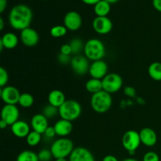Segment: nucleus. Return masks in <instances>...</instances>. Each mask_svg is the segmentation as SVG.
Listing matches in <instances>:
<instances>
[{
	"instance_id": "obj_1",
	"label": "nucleus",
	"mask_w": 161,
	"mask_h": 161,
	"mask_svg": "<svg viewBox=\"0 0 161 161\" xmlns=\"http://www.w3.org/2000/svg\"><path fill=\"white\" fill-rule=\"evenodd\" d=\"M32 17V11L29 6L25 4L16 5L9 14V23L14 29L21 31L29 28Z\"/></svg>"
},
{
	"instance_id": "obj_2",
	"label": "nucleus",
	"mask_w": 161,
	"mask_h": 161,
	"mask_svg": "<svg viewBox=\"0 0 161 161\" xmlns=\"http://www.w3.org/2000/svg\"><path fill=\"white\" fill-rule=\"evenodd\" d=\"M112 105H113V98L111 94L103 90L94 94L91 97V108L97 113H106L111 108Z\"/></svg>"
},
{
	"instance_id": "obj_3",
	"label": "nucleus",
	"mask_w": 161,
	"mask_h": 161,
	"mask_svg": "<svg viewBox=\"0 0 161 161\" xmlns=\"http://www.w3.org/2000/svg\"><path fill=\"white\" fill-rule=\"evenodd\" d=\"M74 148L72 140L67 138H61L52 143L50 149L53 158H67L71 155Z\"/></svg>"
},
{
	"instance_id": "obj_4",
	"label": "nucleus",
	"mask_w": 161,
	"mask_h": 161,
	"mask_svg": "<svg viewBox=\"0 0 161 161\" xmlns=\"http://www.w3.org/2000/svg\"><path fill=\"white\" fill-rule=\"evenodd\" d=\"M84 54L88 60L95 61L102 60L105 54V47L103 42L97 39H91L85 43Z\"/></svg>"
},
{
	"instance_id": "obj_5",
	"label": "nucleus",
	"mask_w": 161,
	"mask_h": 161,
	"mask_svg": "<svg viewBox=\"0 0 161 161\" xmlns=\"http://www.w3.org/2000/svg\"><path fill=\"white\" fill-rule=\"evenodd\" d=\"M58 112L61 119L72 122L80 117L82 113V107L78 102L70 99L65 101L58 108Z\"/></svg>"
},
{
	"instance_id": "obj_6",
	"label": "nucleus",
	"mask_w": 161,
	"mask_h": 161,
	"mask_svg": "<svg viewBox=\"0 0 161 161\" xmlns=\"http://www.w3.org/2000/svg\"><path fill=\"white\" fill-rule=\"evenodd\" d=\"M141 143L139 132L136 131V130H127L124 133L122 138L123 146L130 154H134V153L140 146Z\"/></svg>"
},
{
	"instance_id": "obj_7",
	"label": "nucleus",
	"mask_w": 161,
	"mask_h": 161,
	"mask_svg": "<svg viewBox=\"0 0 161 161\" xmlns=\"http://www.w3.org/2000/svg\"><path fill=\"white\" fill-rule=\"evenodd\" d=\"M123 80L122 77L117 73H109L102 80L103 91L114 94L118 92L122 88Z\"/></svg>"
},
{
	"instance_id": "obj_8",
	"label": "nucleus",
	"mask_w": 161,
	"mask_h": 161,
	"mask_svg": "<svg viewBox=\"0 0 161 161\" xmlns=\"http://www.w3.org/2000/svg\"><path fill=\"white\" fill-rule=\"evenodd\" d=\"M70 64L72 71L78 75H83L89 72L91 66L86 56H82L80 54L72 58Z\"/></svg>"
},
{
	"instance_id": "obj_9",
	"label": "nucleus",
	"mask_w": 161,
	"mask_h": 161,
	"mask_svg": "<svg viewBox=\"0 0 161 161\" xmlns=\"http://www.w3.org/2000/svg\"><path fill=\"white\" fill-rule=\"evenodd\" d=\"M20 93L17 87L6 86L1 88V98L6 105H16L19 102Z\"/></svg>"
},
{
	"instance_id": "obj_10",
	"label": "nucleus",
	"mask_w": 161,
	"mask_h": 161,
	"mask_svg": "<svg viewBox=\"0 0 161 161\" xmlns=\"http://www.w3.org/2000/svg\"><path fill=\"white\" fill-rule=\"evenodd\" d=\"M108 64L103 60L93 61L90 66L89 74L91 78L103 80L108 75Z\"/></svg>"
},
{
	"instance_id": "obj_11",
	"label": "nucleus",
	"mask_w": 161,
	"mask_h": 161,
	"mask_svg": "<svg viewBox=\"0 0 161 161\" xmlns=\"http://www.w3.org/2000/svg\"><path fill=\"white\" fill-rule=\"evenodd\" d=\"M20 116V112L16 105H5L1 111V119L7 123L8 125H13L17 122Z\"/></svg>"
},
{
	"instance_id": "obj_12",
	"label": "nucleus",
	"mask_w": 161,
	"mask_h": 161,
	"mask_svg": "<svg viewBox=\"0 0 161 161\" xmlns=\"http://www.w3.org/2000/svg\"><path fill=\"white\" fill-rule=\"evenodd\" d=\"M94 31L100 35H106L113 29V22L108 17H96L92 23Z\"/></svg>"
},
{
	"instance_id": "obj_13",
	"label": "nucleus",
	"mask_w": 161,
	"mask_h": 161,
	"mask_svg": "<svg viewBox=\"0 0 161 161\" xmlns=\"http://www.w3.org/2000/svg\"><path fill=\"white\" fill-rule=\"evenodd\" d=\"M82 23L81 15L75 11H69L64 17V25L69 31H75L79 30L81 28Z\"/></svg>"
},
{
	"instance_id": "obj_14",
	"label": "nucleus",
	"mask_w": 161,
	"mask_h": 161,
	"mask_svg": "<svg viewBox=\"0 0 161 161\" xmlns=\"http://www.w3.org/2000/svg\"><path fill=\"white\" fill-rule=\"evenodd\" d=\"M20 40L26 47H32L39 43V36L37 31L29 27L20 31Z\"/></svg>"
},
{
	"instance_id": "obj_15",
	"label": "nucleus",
	"mask_w": 161,
	"mask_h": 161,
	"mask_svg": "<svg viewBox=\"0 0 161 161\" xmlns=\"http://www.w3.org/2000/svg\"><path fill=\"white\" fill-rule=\"evenodd\" d=\"M69 161H95L92 153L84 147H76L69 156Z\"/></svg>"
},
{
	"instance_id": "obj_16",
	"label": "nucleus",
	"mask_w": 161,
	"mask_h": 161,
	"mask_svg": "<svg viewBox=\"0 0 161 161\" xmlns=\"http://www.w3.org/2000/svg\"><path fill=\"white\" fill-rule=\"evenodd\" d=\"M141 142L148 147H153L157 142V135L154 130L149 127H145L139 131Z\"/></svg>"
},
{
	"instance_id": "obj_17",
	"label": "nucleus",
	"mask_w": 161,
	"mask_h": 161,
	"mask_svg": "<svg viewBox=\"0 0 161 161\" xmlns=\"http://www.w3.org/2000/svg\"><path fill=\"white\" fill-rule=\"evenodd\" d=\"M31 127L32 130L42 134L45 133L46 130L48 128V119L43 114H36L31 119Z\"/></svg>"
},
{
	"instance_id": "obj_18",
	"label": "nucleus",
	"mask_w": 161,
	"mask_h": 161,
	"mask_svg": "<svg viewBox=\"0 0 161 161\" xmlns=\"http://www.w3.org/2000/svg\"><path fill=\"white\" fill-rule=\"evenodd\" d=\"M11 131L14 136L20 138H26L30 133V126L23 120H17L11 125Z\"/></svg>"
},
{
	"instance_id": "obj_19",
	"label": "nucleus",
	"mask_w": 161,
	"mask_h": 161,
	"mask_svg": "<svg viewBox=\"0 0 161 161\" xmlns=\"http://www.w3.org/2000/svg\"><path fill=\"white\" fill-rule=\"evenodd\" d=\"M55 129V131L58 136L64 137L68 136L72 131V124L71 121L66 120V119H61L57 121L53 125Z\"/></svg>"
},
{
	"instance_id": "obj_20",
	"label": "nucleus",
	"mask_w": 161,
	"mask_h": 161,
	"mask_svg": "<svg viewBox=\"0 0 161 161\" xmlns=\"http://www.w3.org/2000/svg\"><path fill=\"white\" fill-rule=\"evenodd\" d=\"M18 44V37L13 32H7L0 39V49L1 51L3 48L12 50Z\"/></svg>"
},
{
	"instance_id": "obj_21",
	"label": "nucleus",
	"mask_w": 161,
	"mask_h": 161,
	"mask_svg": "<svg viewBox=\"0 0 161 161\" xmlns=\"http://www.w3.org/2000/svg\"><path fill=\"white\" fill-rule=\"evenodd\" d=\"M66 98L64 93L59 90H53L48 94V102L50 105L59 108L65 102Z\"/></svg>"
},
{
	"instance_id": "obj_22",
	"label": "nucleus",
	"mask_w": 161,
	"mask_h": 161,
	"mask_svg": "<svg viewBox=\"0 0 161 161\" xmlns=\"http://www.w3.org/2000/svg\"><path fill=\"white\" fill-rule=\"evenodd\" d=\"M94 10L97 17H107L111 10V6L108 2L101 0L97 4L94 5Z\"/></svg>"
},
{
	"instance_id": "obj_23",
	"label": "nucleus",
	"mask_w": 161,
	"mask_h": 161,
	"mask_svg": "<svg viewBox=\"0 0 161 161\" xmlns=\"http://www.w3.org/2000/svg\"><path fill=\"white\" fill-rule=\"evenodd\" d=\"M85 88L88 92L91 93V94H96V93L99 92V91L103 90V86H102V80H97V79L91 78L85 84Z\"/></svg>"
},
{
	"instance_id": "obj_24",
	"label": "nucleus",
	"mask_w": 161,
	"mask_h": 161,
	"mask_svg": "<svg viewBox=\"0 0 161 161\" xmlns=\"http://www.w3.org/2000/svg\"><path fill=\"white\" fill-rule=\"evenodd\" d=\"M149 75L155 81H161V63L153 62L148 69Z\"/></svg>"
},
{
	"instance_id": "obj_25",
	"label": "nucleus",
	"mask_w": 161,
	"mask_h": 161,
	"mask_svg": "<svg viewBox=\"0 0 161 161\" xmlns=\"http://www.w3.org/2000/svg\"><path fill=\"white\" fill-rule=\"evenodd\" d=\"M16 161H39L38 154L31 150H24L18 154Z\"/></svg>"
},
{
	"instance_id": "obj_26",
	"label": "nucleus",
	"mask_w": 161,
	"mask_h": 161,
	"mask_svg": "<svg viewBox=\"0 0 161 161\" xmlns=\"http://www.w3.org/2000/svg\"><path fill=\"white\" fill-rule=\"evenodd\" d=\"M18 104L23 108H30L34 104V97L29 93H23L20 94Z\"/></svg>"
},
{
	"instance_id": "obj_27",
	"label": "nucleus",
	"mask_w": 161,
	"mask_h": 161,
	"mask_svg": "<svg viewBox=\"0 0 161 161\" xmlns=\"http://www.w3.org/2000/svg\"><path fill=\"white\" fill-rule=\"evenodd\" d=\"M41 135H42L41 134L38 133V132L35 131V130L30 131L28 136L26 137V142L28 146H31V147L38 146L40 143L41 139H42Z\"/></svg>"
},
{
	"instance_id": "obj_28",
	"label": "nucleus",
	"mask_w": 161,
	"mask_h": 161,
	"mask_svg": "<svg viewBox=\"0 0 161 161\" xmlns=\"http://www.w3.org/2000/svg\"><path fill=\"white\" fill-rule=\"evenodd\" d=\"M69 44H70L71 48H72V54L79 55V53L82 50H84L85 44H83V41L80 39H78V38H75V39H72Z\"/></svg>"
},
{
	"instance_id": "obj_29",
	"label": "nucleus",
	"mask_w": 161,
	"mask_h": 161,
	"mask_svg": "<svg viewBox=\"0 0 161 161\" xmlns=\"http://www.w3.org/2000/svg\"><path fill=\"white\" fill-rule=\"evenodd\" d=\"M68 29L64 25H56L50 29V36L53 38H61L67 33Z\"/></svg>"
},
{
	"instance_id": "obj_30",
	"label": "nucleus",
	"mask_w": 161,
	"mask_h": 161,
	"mask_svg": "<svg viewBox=\"0 0 161 161\" xmlns=\"http://www.w3.org/2000/svg\"><path fill=\"white\" fill-rule=\"evenodd\" d=\"M42 114H43L47 119H51V118H53L54 116H56L57 115L59 114V112H58V108L48 104V105H46L43 108V109H42Z\"/></svg>"
},
{
	"instance_id": "obj_31",
	"label": "nucleus",
	"mask_w": 161,
	"mask_h": 161,
	"mask_svg": "<svg viewBox=\"0 0 161 161\" xmlns=\"http://www.w3.org/2000/svg\"><path fill=\"white\" fill-rule=\"evenodd\" d=\"M38 157H39V161H50L52 160V158H53L51 151L46 149H42L38 153Z\"/></svg>"
},
{
	"instance_id": "obj_32",
	"label": "nucleus",
	"mask_w": 161,
	"mask_h": 161,
	"mask_svg": "<svg viewBox=\"0 0 161 161\" xmlns=\"http://www.w3.org/2000/svg\"><path fill=\"white\" fill-rule=\"evenodd\" d=\"M9 80V75L6 69L3 67L0 68V86L2 88L6 86Z\"/></svg>"
},
{
	"instance_id": "obj_33",
	"label": "nucleus",
	"mask_w": 161,
	"mask_h": 161,
	"mask_svg": "<svg viewBox=\"0 0 161 161\" xmlns=\"http://www.w3.org/2000/svg\"><path fill=\"white\" fill-rule=\"evenodd\" d=\"M142 161H160V157L157 153L149 151L145 154Z\"/></svg>"
},
{
	"instance_id": "obj_34",
	"label": "nucleus",
	"mask_w": 161,
	"mask_h": 161,
	"mask_svg": "<svg viewBox=\"0 0 161 161\" xmlns=\"http://www.w3.org/2000/svg\"><path fill=\"white\" fill-rule=\"evenodd\" d=\"M58 60L61 64H68L71 63L72 58H70V55H64L62 53H59L58 57Z\"/></svg>"
},
{
	"instance_id": "obj_35",
	"label": "nucleus",
	"mask_w": 161,
	"mask_h": 161,
	"mask_svg": "<svg viewBox=\"0 0 161 161\" xmlns=\"http://www.w3.org/2000/svg\"><path fill=\"white\" fill-rule=\"evenodd\" d=\"M60 53H62L64 55L72 54V48H71L70 44H64L60 48Z\"/></svg>"
},
{
	"instance_id": "obj_36",
	"label": "nucleus",
	"mask_w": 161,
	"mask_h": 161,
	"mask_svg": "<svg viewBox=\"0 0 161 161\" xmlns=\"http://www.w3.org/2000/svg\"><path fill=\"white\" fill-rule=\"evenodd\" d=\"M44 136L47 138H53L55 137V135H57L56 131H55V129L53 127H48V128L46 130L45 133L43 134Z\"/></svg>"
},
{
	"instance_id": "obj_37",
	"label": "nucleus",
	"mask_w": 161,
	"mask_h": 161,
	"mask_svg": "<svg viewBox=\"0 0 161 161\" xmlns=\"http://www.w3.org/2000/svg\"><path fill=\"white\" fill-rule=\"evenodd\" d=\"M153 6L157 11L161 13V0H153Z\"/></svg>"
},
{
	"instance_id": "obj_38",
	"label": "nucleus",
	"mask_w": 161,
	"mask_h": 161,
	"mask_svg": "<svg viewBox=\"0 0 161 161\" xmlns=\"http://www.w3.org/2000/svg\"><path fill=\"white\" fill-rule=\"evenodd\" d=\"M7 6V0H0V13L3 14Z\"/></svg>"
},
{
	"instance_id": "obj_39",
	"label": "nucleus",
	"mask_w": 161,
	"mask_h": 161,
	"mask_svg": "<svg viewBox=\"0 0 161 161\" xmlns=\"http://www.w3.org/2000/svg\"><path fill=\"white\" fill-rule=\"evenodd\" d=\"M102 161H119V160H118V159L116 158L115 156L107 155V156H105V157H104Z\"/></svg>"
},
{
	"instance_id": "obj_40",
	"label": "nucleus",
	"mask_w": 161,
	"mask_h": 161,
	"mask_svg": "<svg viewBox=\"0 0 161 161\" xmlns=\"http://www.w3.org/2000/svg\"><path fill=\"white\" fill-rule=\"evenodd\" d=\"M83 3H84L86 5H96L98 2H100L101 0H81Z\"/></svg>"
},
{
	"instance_id": "obj_41",
	"label": "nucleus",
	"mask_w": 161,
	"mask_h": 161,
	"mask_svg": "<svg viewBox=\"0 0 161 161\" xmlns=\"http://www.w3.org/2000/svg\"><path fill=\"white\" fill-rule=\"evenodd\" d=\"M7 126H8L7 123L5 122V121L3 120V119H1V121H0V127H1V129H5Z\"/></svg>"
},
{
	"instance_id": "obj_42",
	"label": "nucleus",
	"mask_w": 161,
	"mask_h": 161,
	"mask_svg": "<svg viewBox=\"0 0 161 161\" xmlns=\"http://www.w3.org/2000/svg\"><path fill=\"white\" fill-rule=\"evenodd\" d=\"M4 28V21H3V17H0V30L3 31Z\"/></svg>"
},
{
	"instance_id": "obj_43",
	"label": "nucleus",
	"mask_w": 161,
	"mask_h": 161,
	"mask_svg": "<svg viewBox=\"0 0 161 161\" xmlns=\"http://www.w3.org/2000/svg\"><path fill=\"white\" fill-rule=\"evenodd\" d=\"M105 1L108 2V3H110V4H113V3H117V2L119 1V0H105Z\"/></svg>"
},
{
	"instance_id": "obj_44",
	"label": "nucleus",
	"mask_w": 161,
	"mask_h": 161,
	"mask_svg": "<svg viewBox=\"0 0 161 161\" xmlns=\"http://www.w3.org/2000/svg\"><path fill=\"white\" fill-rule=\"evenodd\" d=\"M122 161H138V160L135 158H127V159H124V160H123Z\"/></svg>"
},
{
	"instance_id": "obj_45",
	"label": "nucleus",
	"mask_w": 161,
	"mask_h": 161,
	"mask_svg": "<svg viewBox=\"0 0 161 161\" xmlns=\"http://www.w3.org/2000/svg\"><path fill=\"white\" fill-rule=\"evenodd\" d=\"M55 161H69V160H68L66 158H58V159H55Z\"/></svg>"
},
{
	"instance_id": "obj_46",
	"label": "nucleus",
	"mask_w": 161,
	"mask_h": 161,
	"mask_svg": "<svg viewBox=\"0 0 161 161\" xmlns=\"http://www.w3.org/2000/svg\"><path fill=\"white\" fill-rule=\"evenodd\" d=\"M44 1H47V0H44Z\"/></svg>"
},
{
	"instance_id": "obj_47",
	"label": "nucleus",
	"mask_w": 161,
	"mask_h": 161,
	"mask_svg": "<svg viewBox=\"0 0 161 161\" xmlns=\"http://www.w3.org/2000/svg\"><path fill=\"white\" fill-rule=\"evenodd\" d=\"M160 20H161V17H160Z\"/></svg>"
}]
</instances>
